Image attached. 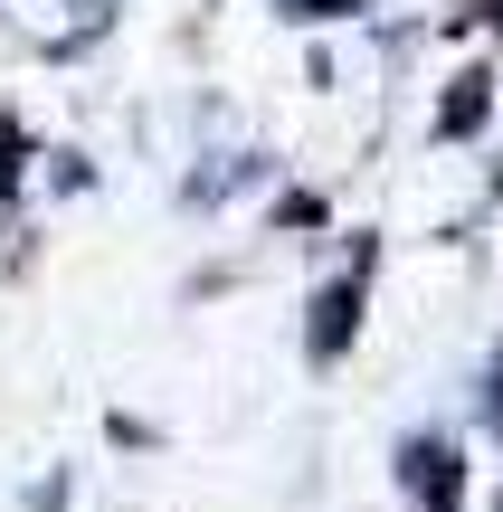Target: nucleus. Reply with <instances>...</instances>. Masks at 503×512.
<instances>
[{
    "instance_id": "1",
    "label": "nucleus",
    "mask_w": 503,
    "mask_h": 512,
    "mask_svg": "<svg viewBox=\"0 0 503 512\" xmlns=\"http://www.w3.org/2000/svg\"><path fill=\"white\" fill-rule=\"evenodd\" d=\"M409 484H418V503H428V512H456V465L437 456V446H418V456H409Z\"/></svg>"
},
{
    "instance_id": "2",
    "label": "nucleus",
    "mask_w": 503,
    "mask_h": 512,
    "mask_svg": "<svg viewBox=\"0 0 503 512\" xmlns=\"http://www.w3.org/2000/svg\"><path fill=\"white\" fill-rule=\"evenodd\" d=\"M342 323H352V294H323V323H314V351L342 342Z\"/></svg>"
}]
</instances>
